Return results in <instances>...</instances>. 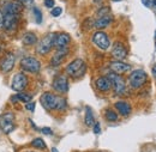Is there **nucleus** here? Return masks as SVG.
I'll return each instance as SVG.
<instances>
[{
	"label": "nucleus",
	"instance_id": "obj_40",
	"mask_svg": "<svg viewBox=\"0 0 156 152\" xmlns=\"http://www.w3.org/2000/svg\"><path fill=\"white\" fill-rule=\"evenodd\" d=\"M155 34H156V33H155Z\"/></svg>",
	"mask_w": 156,
	"mask_h": 152
},
{
	"label": "nucleus",
	"instance_id": "obj_35",
	"mask_svg": "<svg viewBox=\"0 0 156 152\" xmlns=\"http://www.w3.org/2000/svg\"><path fill=\"white\" fill-rule=\"evenodd\" d=\"M153 76H154V78L156 79V64L153 66Z\"/></svg>",
	"mask_w": 156,
	"mask_h": 152
},
{
	"label": "nucleus",
	"instance_id": "obj_14",
	"mask_svg": "<svg viewBox=\"0 0 156 152\" xmlns=\"http://www.w3.org/2000/svg\"><path fill=\"white\" fill-rule=\"evenodd\" d=\"M112 55L118 59V60H122L125 59L127 55V50L125 48V46L121 43V42H114L113 44V48H112Z\"/></svg>",
	"mask_w": 156,
	"mask_h": 152
},
{
	"label": "nucleus",
	"instance_id": "obj_29",
	"mask_svg": "<svg viewBox=\"0 0 156 152\" xmlns=\"http://www.w3.org/2000/svg\"><path fill=\"white\" fill-rule=\"evenodd\" d=\"M106 15H109V9H108V7H103V9H100V11H98V17H102V16H106Z\"/></svg>",
	"mask_w": 156,
	"mask_h": 152
},
{
	"label": "nucleus",
	"instance_id": "obj_24",
	"mask_svg": "<svg viewBox=\"0 0 156 152\" xmlns=\"http://www.w3.org/2000/svg\"><path fill=\"white\" fill-rule=\"evenodd\" d=\"M105 116H106V119H107L108 121H111V122H114V121L118 120V114L114 110H112V109H107V110L105 112Z\"/></svg>",
	"mask_w": 156,
	"mask_h": 152
},
{
	"label": "nucleus",
	"instance_id": "obj_22",
	"mask_svg": "<svg viewBox=\"0 0 156 152\" xmlns=\"http://www.w3.org/2000/svg\"><path fill=\"white\" fill-rule=\"evenodd\" d=\"M36 41H37V37L34 33H27L23 36V43L25 46H33L34 43H36Z\"/></svg>",
	"mask_w": 156,
	"mask_h": 152
},
{
	"label": "nucleus",
	"instance_id": "obj_39",
	"mask_svg": "<svg viewBox=\"0 0 156 152\" xmlns=\"http://www.w3.org/2000/svg\"><path fill=\"white\" fill-rule=\"evenodd\" d=\"M113 1H115V2H119V1H121V0H113Z\"/></svg>",
	"mask_w": 156,
	"mask_h": 152
},
{
	"label": "nucleus",
	"instance_id": "obj_25",
	"mask_svg": "<svg viewBox=\"0 0 156 152\" xmlns=\"http://www.w3.org/2000/svg\"><path fill=\"white\" fill-rule=\"evenodd\" d=\"M31 145H33L34 147L41 149V150H44V149H46V143H44V141H43V139H41V138H36V139H34V140H33V143H31Z\"/></svg>",
	"mask_w": 156,
	"mask_h": 152
},
{
	"label": "nucleus",
	"instance_id": "obj_26",
	"mask_svg": "<svg viewBox=\"0 0 156 152\" xmlns=\"http://www.w3.org/2000/svg\"><path fill=\"white\" fill-rule=\"evenodd\" d=\"M33 13H34V19H35V22H36L37 24H41V22H42V13H41V11H40L37 7H34V9H33Z\"/></svg>",
	"mask_w": 156,
	"mask_h": 152
},
{
	"label": "nucleus",
	"instance_id": "obj_38",
	"mask_svg": "<svg viewBox=\"0 0 156 152\" xmlns=\"http://www.w3.org/2000/svg\"><path fill=\"white\" fill-rule=\"evenodd\" d=\"M52 152H58V150L57 149H52Z\"/></svg>",
	"mask_w": 156,
	"mask_h": 152
},
{
	"label": "nucleus",
	"instance_id": "obj_6",
	"mask_svg": "<svg viewBox=\"0 0 156 152\" xmlns=\"http://www.w3.org/2000/svg\"><path fill=\"white\" fill-rule=\"evenodd\" d=\"M20 67L22 70L30 72V73H37L41 70V64L37 59L33 57H27L20 60Z\"/></svg>",
	"mask_w": 156,
	"mask_h": 152
},
{
	"label": "nucleus",
	"instance_id": "obj_18",
	"mask_svg": "<svg viewBox=\"0 0 156 152\" xmlns=\"http://www.w3.org/2000/svg\"><path fill=\"white\" fill-rule=\"evenodd\" d=\"M67 52H69V49H67V48H64V49H57V53L54 54V57H52L51 64H52L53 66H59V65L64 61V59H65V57H66Z\"/></svg>",
	"mask_w": 156,
	"mask_h": 152
},
{
	"label": "nucleus",
	"instance_id": "obj_8",
	"mask_svg": "<svg viewBox=\"0 0 156 152\" xmlns=\"http://www.w3.org/2000/svg\"><path fill=\"white\" fill-rule=\"evenodd\" d=\"M15 61H16V57H15L13 53H11V52L5 53V55L0 59V70H1V72H4V73L11 72L15 67Z\"/></svg>",
	"mask_w": 156,
	"mask_h": 152
},
{
	"label": "nucleus",
	"instance_id": "obj_3",
	"mask_svg": "<svg viewBox=\"0 0 156 152\" xmlns=\"http://www.w3.org/2000/svg\"><path fill=\"white\" fill-rule=\"evenodd\" d=\"M57 36L55 33H49L47 34L40 41V43L37 44V53L40 55H46L47 53L51 52V49L54 47V38Z\"/></svg>",
	"mask_w": 156,
	"mask_h": 152
},
{
	"label": "nucleus",
	"instance_id": "obj_37",
	"mask_svg": "<svg viewBox=\"0 0 156 152\" xmlns=\"http://www.w3.org/2000/svg\"><path fill=\"white\" fill-rule=\"evenodd\" d=\"M151 4L154 5V7H156V0H151Z\"/></svg>",
	"mask_w": 156,
	"mask_h": 152
},
{
	"label": "nucleus",
	"instance_id": "obj_16",
	"mask_svg": "<svg viewBox=\"0 0 156 152\" xmlns=\"http://www.w3.org/2000/svg\"><path fill=\"white\" fill-rule=\"evenodd\" d=\"M71 38L67 34L65 33H61V34H57V36L54 38V47L57 49H64V48H67L69 43H70Z\"/></svg>",
	"mask_w": 156,
	"mask_h": 152
},
{
	"label": "nucleus",
	"instance_id": "obj_28",
	"mask_svg": "<svg viewBox=\"0 0 156 152\" xmlns=\"http://www.w3.org/2000/svg\"><path fill=\"white\" fill-rule=\"evenodd\" d=\"M61 12H62L61 7H54V9L51 11V15H52L53 17H59V16L61 15Z\"/></svg>",
	"mask_w": 156,
	"mask_h": 152
},
{
	"label": "nucleus",
	"instance_id": "obj_20",
	"mask_svg": "<svg viewBox=\"0 0 156 152\" xmlns=\"http://www.w3.org/2000/svg\"><path fill=\"white\" fill-rule=\"evenodd\" d=\"M114 107L117 108V110L120 113V115L122 116H129L131 114V105L127 103V102H124V101H119L114 104Z\"/></svg>",
	"mask_w": 156,
	"mask_h": 152
},
{
	"label": "nucleus",
	"instance_id": "obj_32",
	"mask_svg": "<svg viewBox=\"0 0 156 152\" xmlns=\"http://www.w3.org/2000/svg\"><path fill=\"white\" fill-rule=\"evenodd\" d=\"M42 133L46 134V135H52L53 132H52V130H51L49 127H43V128H42Z\"/></svg>",
	"mask_w": 156,
	"mask_h": 152
},
{
	"label": "nucleus",
	"instance_id": "obj_2",
	"mask_svg": "<svg viewBox=\"0 0 156 152\" xmlns=\"http://www.w3.org/2000/svg\"><path fill=\"white\" fill-rule=\"evenodd\" d=\"M87 71V65L82 59H75L66 67V73L73 78H80Z\"/></svg>",
	"mask_w": 156,
	"mask_h": 152
},
{
	"label": "nucleus",
	"instance_id": "obj_19",
	"mask_svg": "<svg viewBox=\"0 0 156 152\" xmlns=\"http://www.w3.org/2000/svg\"><path fill=\"white\" fill-rule=\"evenodd\" d=\"M111 23H112V16H111V15H106V16L98 17V18L94 22V26H95L96 29H105V28H107Z\"/></svg>",
	"mask_w": 156,
	"mask_h": 152
},
{
	"label": "nucleus",
	"instance_id": "obj_12",
	"mask_svg": "<svg viewBox=\"0 0 156 152\" xmlns=\"http://www.w3.org/2000/svg\"><path fill=\"white\" fill-rule=\"evenodd\" d=\"M1 13L7 15V13H17L20 15L23 10V6L20 5L18 1H7L1 6Z\"/></svg>",
	"mask_w": 156,
	"mask_h": 152
},
{
	"label": "nucleus",
	"instance_id": "obj_17",
	"mask_svg": "<svg viewBox=\"0 0 156 152\" xmlns=\"http://www.w3.org/2000/svg\"><path fill=\"white\" fill-rule=\"evenodd\" d=\"M95 85H96L98 90L102 91V92H107L112 88V84H111V80L108 79V77H100V78H98L96 81H95Z\"/></svg>",
	"mask_w": 156,
	"mask_h": 152
},
{
	"label": "nucleus",
	"instance_id": "obj_13",
	"mask_svg": "<svg viewBox=\"0 0 156 152\" xmlns=\"http://www.w3.org/2000/svg\"><path fill=\"white\" fill-rule=\"evenodd\" d=\"M53 89L60 94H65L69 90V80L65 76H59L53 80Z\"/></svg>",
	"mask_w": 156,
	"mask_h": 152
},
{
	"label": "nucleus",
	"instance_id": "obj_5",
	"mask_svg": "<svg viewBox=\"0 0 156 152\" xmlns=\"http://www.w3.org/2000/svg\"><path fill=\"white\" fill-rule=\"evenodd\" d=\"M107 77L111 80V84H112V88L114 89L115 95H124L126 91V85H125V80L122 79V77H120V74H117L114 72H111Z\"/></svg>",
	"mask_w": 156,
	"mask_h": 152
},
{
	"label": "nucleus",
	"instance_id": "obj_34",
	"mask_svg": "<svg viewBox=\"0 0 156 152\" xmlns=\"http://www.w3.org/2000/svg\"><path fill=\"white\" fill-rule=\"evenodd\" d=\"M142 4L147 7H150L151 6V0H142Z\"/></svg>",
	"mask_w": 156,
	"mask_h": 152
},
{
	"label": "nucleus",
	"instance_id": "obj_11",
	"mask_svg": "<svg viewBox=\"0 0 156 152\" xmlns=\"http://www.w3.org/2000/svg\"><path fill=\"white\" fill-rule=\"evenodd\" d=\"M28 86V77L24 73H17L12 78V89L17 92H22Z\"/></svg>",
	"mask_w": 156,
	"mask_h": 152
},
{
	"label": "nucleus",
	"instance_id": "obj_4",
	"mask_svg": "<svg viewBox=\"0 0 156 152\" xmlns=\"http://www.w3.org/2000/svg\"><path fill=\"white\" fill-rule=\"evenodd\" d=\"M147 79H148V76H147V73L144 71L136 70L129 77V84H130V86L132 89H139L145 84Z\"/></svg>",
	"mask_w": 156,
	"mask_h": 152
},
{
	"label": "nucleus",
	"instance_id": "obj_10",
	"mask_svg": "<svg viewBox=\"0 0 156 152\" xmlns=\"http://www.w3.org/2000/svg\"><path fill=\"white\" fill-rule=\"evenodd\" d=\"M93 42L95 46H98L101 50H107L111 46V41L109 37L106 33L103 31H98L93 35Z\"/></svg>",
	"mask_w": 156,
	"mask_h": 152
},
{
	"label": "nucleus",
	"instance_id": "obj_23",
	"mask_svg": "<svg viewBox=\"0 0 156 152\" xmlns=\"http://www.w3.org/2000/svg\"><path fill=\"white\" fill-rule=\"evenodd\" d=\"M12 101L15 102V101H20V102H24V103H28V102H30L31 101V96L29 95V94H18V95H16V97H13L12 98Z\"/></svg>",
	"mask_w": 156,
	"mask_h": 152
},
{
	"label": "nucleus",
	"instance_id": "obj_30",
	"mask_svg": "<svg viewBox=\"0 0 156 152\" xmlns=\"http://www.w3.org/2000/svg\"><path fill=\"white\" fill-rule=\"evenodd\" d=\"M44 6L48 9H53L54 7V0H44Z\"/></svg>",
	"mask_w": 156,
	"mask_h": 152
},
{
	"label": "nucleus",
	"instance_id": "obj_33",
	"mask_svg": "<svg viewBox=\"0 0 156 152\" xmlns=\"http://www.w3.org/2000/svg\"><path fill=\"white\" fill-rule=\"evenodd\" d=\"M94 133L95 134H100L101 133V127H100V123H94Z\"/></svg>",
	"mask_w": 156,
	"mask_h": 152
},
{
	"label": "nucleus",
	"instance_id": "obj_7",
	"mask_svg": "<svg viewBox=\"0 0 156 152\" xmlns=\"http://www.w3.org/2000/svg\"><path fill=\"white\" fill-rule=\"evenodd\" d=\"M4 19H2V26L6 31L12 33L17 29L18 22H20V15L17 13H7V15H2Z\"/></svg>",
	"mask_w": 156,
	"mask_h": 152
},
{
	"label": "nucleus",
	"instance_id": "obj_9",
	"mask_svg": "<svg viewBox=\"0 0 156 152\" xmlns=\"http://www.w3.org/2000/svg\"><path fill=\"white\" fill-rule=\"evenodd\" d=\"M0 127L6 134L15 130V116L12 113H6L0 116Z\"/></svg>",
	"mask_w": 156,
	"mask_h": 152
},
{
	"label": "nucleus",
	"instance_id": "obj_15",
	"mask_svg": "<svg viewBox=\"0 0 156 152\" xmlns=\"http://www.w3.org/2000/svg\"><path fill=\"white\" fill-rule=\"evenodd\" d=\"M109 67H111L112 72H114V73H117V74L126 73V72H129V71L131 70V66H130L129 64L122 62V61H113V62H111Z\"/></svg>",
	"mask_w": 156,
	"mask_h": 152
},
{
	"label": "nucleus",
	"instance_id": "obj_27",
	"mask_svg": "<svg viewBox=\"0 0 156 152\" xmlns=\"http://www.w3.org/2000/svg\"><path fill=\"white\" fill-rule=\"evenodd\" d=\"M18 2L24 7H31L34 4V0H18Z\"/></svg>",
	"mask_w": 156,
	"mask_h": 152
},
{
	"label": "nucleus",
	"instance_id": "obj_36",
	"mask_svg": "<svg viewBox=\"0 0 156 152\" xmlns=\"http://www.w3.org/2000/svg\"><path fill=\"white\" fill-rule=\"evenodd\" d=\"M2 19H4V16H2V13H1V11H0V28L2 26Z\"/></svg>",
	"mask_w": 156,
	"mask_h": 152
},
{
	"label": "nucleus",
	"instance_id": "obj_1",
	"mask_svg": "<svg viewBox=\"0 0 156 152\" xmlns=\"http://www.w3.org/2000/svg\"><path fill=\"white\" fill-rule=\"evenodd\" d=\"M41 104L47 110H65L67 107L66 99L62 97L53 95L52 92H44L40 98Z\"/></svg>",
	"mask_w": 156,
	"mask_h": 152
},
{
	"label": "nucleus",
	"instance_id": "obj_21",
	"mask_svg": "<svg viewBox=\"0 0 156 152\" xmlns=\"http://www.w3.org/2000/svg\"><path fill=\"white\" fill-rule=\"evenodd\" d=\"M84 121H85V125H87L88 127H91V126H94V123H95L94 114H93V110H91L90 107H87V108H85V119H84Z\"/></svg>",
	"mask_w": 156,
	"mask_h": 152
},
{
	"label": "nucleus",
	"instance_id": "obj_31",
	"mask_svg": "<svg viewBox=\"0 0 156 152\" xmlns=\"http://www.w3.org/2000/svg\"><path fill=\"white\" fill-rule=\"evenodd\" d=\"M25 108H27L28 110H30V112H34V110H35V103H33V102H28L27 105H25Z\"/></svg>",
	"mask_w": 156,
	"mask_h": 152
}]
</instances>
